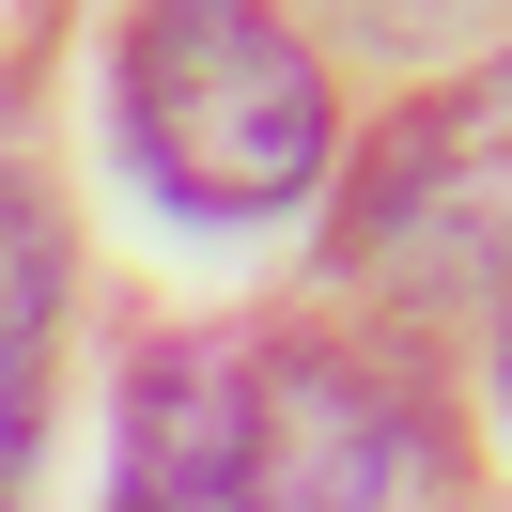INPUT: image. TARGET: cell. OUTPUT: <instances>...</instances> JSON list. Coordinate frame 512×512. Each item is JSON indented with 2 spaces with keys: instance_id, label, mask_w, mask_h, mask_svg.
<instances>
[{
  "instance_id": "obj_1",
  "label": "cell",
  "mask_w": 512,
  "mask_h": 512,
  "mask_svg": "<svg viewBox=\"0 0 512 512\" xmlns=\"http://www.w3.org/2000/svg\"><path fill=\"white\" fill-rule=\"evenodd\" d=\"M125 140L187 218H280L326 171V63L280 16L171 0L125 32Z\"/></svg>"
},
{
  "instance_id": "obj_2",
  "label": "cell",
  "mask_w": 512,
  "mask_h": 512,
  "mask_svg": "<svg viewBox=\"0 0 512 512\" xmlns=\"http://www.w3.org/2000/svg\"><path fill=\"white\" fill-rule=\"evenodd\" d=\"M435 419L357 357H233V512H419Z\"/></svg>"
},
{
  "instance_id": "obj_3",
  "label": "cell",
  "mask_w": 512,
  "mask_h": 512,
  "mask_svg": "<svg viewBox=\"0 0 512 512\" xmlns=\"http://www.w3.org/2000/svg\"><path fill=\"white\" fill-rule=\"evenodd\" d=\"M342 249L373 264L388 295H419V311H450V295L497 280V94H435L388 125L373 187L342 202Z\"/></svg>"
},
{
  "instance_id": "obj_4",
  "label": "cell",
  "mask_w": 512,
  "mask_h": 512,
  "mask_svg": "<svg viewBox=\"0 0 512 512\" xmlns=\"http://www.w3.org/2000/svg\"><path fill=\"white\" fill-rule=\"evenodd\" d=\"M47 326H63V249L16 187H0V512L32 497V435H47Z\"/></svg>"
}]
</instances>
